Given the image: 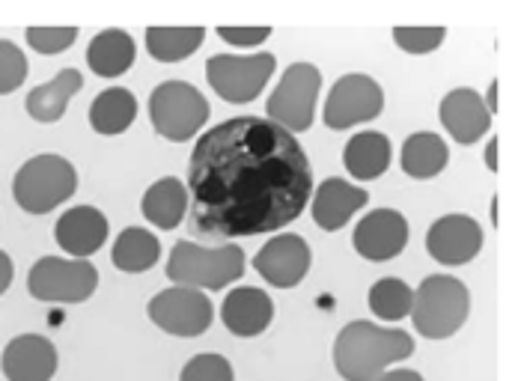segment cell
<instances>
[{"mask_svg": "<svg viewBox=\"0 0 512 381\" xmlns=\"http://www.w3.org/2000/svg\"><path fill=\"white\" fill-rule=\"evenodd\" d=\"M310 158L286 128L262 117H233L209 128L188 161L191 233L242 239L277 233L307 209Z\"/></svg>", "mask_w": 512, "mask_h": 381, "instance_id": "obj_1", "label": "cell"}, {"mask_svg": "<svg viewBox=\"0 0 512 381\" xmlns=\"http://www.w3.org/2000/svg\"><path fill=\"white\" fill-rule=\"evenodd\" d=\"M414 337L376 322H349L334 343V367L346 381H376L396 361L411 358Z\"/></svg>", "mask_w": 512, "mask_h": 381, "instance_id": "obj_2", "label": "cell"}, {"mask_svg": "<svg viewBox=\"0 0 512 381\" xmlns=\"http://www.w3.org/2000/svg\"><path fill=\"white\" fill-rule=\"evenodd\" d=\"M468 313H471L468 286L456 280L453 274H429L414 289L408 316L420 337L447 340L468 322Z\"/></svg>", "mask_w": 512, "mask_h": 381, "instance_id": "obj_3", "label": "cell"}, {"mask_svg": "<svg viewBox=\"0 0 512 381\" xmlns=\"http://www.w3.org/2000/svg\"><path fill=\"white\" fill-rule=\"evenodd\" d=\"M245 274V251L239 245L206 248L191 239L176 242L167 259V280L191 289H227Z\"/></svg>", "mask_w": 512, "mask_h": 381, "instance_id": "obj_4", "label": "cell"}, {"mask_svg": "<svg viewBox=\"0 0 512 381\" xmlns=\"http://www.w3.org/2000/svg\"><path fill=\"white\" fill-rule=\"evenodd\" d=\"M78 191V170L69 158L45 152L24 161L12 179V197L27 215H48Z\"/></svg>", "mask_w": 512, "mask_h": 381, "instance_id": "obj_5", "label": "cell"}, {"mask_svg": "<svg viewBox=\"0 0 512 381\" xmlns=\"http://www.w3.org/2000/svg\"><path fill=\"white\" fill-rule=\"evenodd\" d=\"M99 289V271L90 259L42 256L27 274V292L45 304H84Z\"/></svg>", "mask_w": 512, "mask_h": 381, "instance_id": "obj_6", "label": "cell"}, {"mask_svg": "<svg viewBox=\"0 0 512 381\" xmlns=\"http://www.w3.org/2000/svg\"><path fill=\"white\" fill-rule=\"evenodd\" d=\"M149 120L161 137L185 143L209 123V102L188 81H164L149 96Z\"/></svg>", "mask_w": 512, "mask_h": 381, "instance_id": "obj_7", "label": "cell"}, {"mask_svg": "<svg viewBox=\"0 0 512 381\" xmlns=\"http://www.w3.org/2000/svg\"><path fill=\"white\" fill-rule=\"evenodd\" d=\"M322 90V72L313 63L286 66L277 90L265 102V114L274 126L286 128L289 134L310 131L316 117V99Z\"/></svg>", "mask_w": 512, "mask_h": 381, "instance_id": "obj_8", "label": "cell"}, {"mask_svg": "<svg viewBox=\"0 0 512 381\" xmlns=\"http://www.w3.org/2000/svg\"><path fill=\"white\" fill-rule=\"evenodd\" d=\"M274 54H215L206 60V78L212 90L230 105H248L265 90L268 78L274 75Z\"/></svg>", "mask_w": 512, "mask_h": 381, "instance_id": "obj_9", "label": "cell"}, {"mask_svg": "<svg viewBox=\"0 0 512 381\" xmlns=\"http://www.w3.org/2000/svg\"><path fill=\"white\" fill-rule=\"evenodd\" d=\"M149 319L155 328H161L170 337H203L215 319L212 301L203 289H191V286H173L158 292L149 307H146Z\"/></svg>", "mask_w": 512, "mask_h": 381, "instance_id": "obj_10", "label": "cell"}, {"mask_svg": "<svg viewBox=\"0 0 512 381\" xmlns=\"http://www.w3.org/2000/svg\"><path fill=\"white\" fill-rule=\"evenodd\" d=\"M384 111L382 84L370 75L349 72L343 75L325 102V126L334 131L358 126V123H373Z\"/></svg>", "mask_w": 512, "mask_h": 381, "instance_id": "obj_11", "label": "cell"}, {"mask_svg": "<svg viewBox=\"0 0 512 381\" xmlns=\"http://www.w3.org/2000/svg\"><path fill=\"white\" fill-rule=\"evenodd\" d=\"M254 265L265 283L277 289H292L307 277L313 265V254L301 236L286 233V236H274L271 242H265L262 251L256 254Z\"/></svg>", "mask_w": 512, "mask_h": 381, "instance_id": "obj_12", "label": "cell"}, {"mask_svg": "<svg viewBox=\"0 0 512 381\" xmlns=\"http://www.w3.org/2000/svg\"><path fill=\"white\" fill-rule=\"evenodd\" d=\"M426 251L441 265H465L483 251V227L468 215H444L429 227Z\"/></svg>", "mask_w": 512, "mask_h": 381, "instance_id": "obj_13", "label": "cell"}, {"mask_svg": "<svg viewBox=\"0 0 512 381\" xmlns=\"http://www.w3.org/2000/svg\"><path fill=\"white\" fill-rule=\"evenodd\" d=\"M57 346L39 334H18L6 343L0 370L6 381H51L57 376Z\"/></svg>", "mask_w": 512, "mask_h": 381, "instance_id": "obj_14", "label": "cell"}, {"mask_svg": "<svg viewBox=\"0 0 512 381\" xmlns=\"http://www.w3.org/2000/svg\"><path fill=\"white\" fill-rule=\"evenodd\" d=\"M355 251L370 262H387L405 251L408 245V221L396 209H376L358 221L352 236Z\"/></svg>", "mask_w": 512, "mask_h": 381, "instance_id": "obj_15", "label": "cell"}, {"mask_svg": "<svg viewBox=\"0 0 512 381\" xmlns=\"http://www.w3.org/2000/svg\"><path fill=\"white\" fill-rule=\"evenodd\" d=\"M111 236L108 218L96 206H72L57 218L54 239L72 259H90L102 251Z\"/></svg>", "mask_w": 512, "mask_h": 381, "instance_id": "obj_16", "label": "cell"}, {"mask_svg": "<svg viewBox=\"0 0 512 381\" xmlns=\"http://www.w3.org/2000/svg\"><path fill=\"white\" fill-rule=\"evenodd\" d=\"M438 117H441V126L447 128L453 134V140L462 146H474L492 128V114L486 111L483 96L468 87L450 90L441 99Z\"/></svg>", "mask_w": 512, "mask_h": 381, "instance_id": "obj_17", "label": "cell"}, {"mask_svg": "<svg viewBox=\"0 0 512 381\" xmlns=\"http://www.w3.org/2000/svg\"><path fill=\"white\" fill-rule=\"evenodd\" d=\"M370 203V194L346 179H325L316 194H313V221L319 230L325 233H334V230H343L352 215L358 209H364Z\"/></svg>", "mask_w": 512, "mask_h": 381, "instance_id": "obj_18", "label": "cell"}, {"mask_svg": "<svg viewBox=\"0 0 512 381\" xmlns=\"http://www.w3.org/2000/svg\"><path fill=\"white\" fill-rule=\"evenodd\" d=\"M221 319L230 334L236 337H259L271 319H274V301L265 289L256 286H239L230 289V295L221 304Z\"/></svg>", "mask_w": 512, "mask_h": 381, "instance_id": "obj_19", "label": "cell"}, {"mask_svg": "<svg viewBox=\"0 0 512 381\" xmlns=\"http://www.w3.org/2000/svg\"><path fill=\"white\" fill-rule=\"evenodd\" d=\"M81 87H84V75L78 69H60L51 81L27 93V114L36 123L51 126L66 114L69 102L81 93Z\"/></svg>", "mask_w": 512, "mask_h": 381, "instance_id": "obj_20", "label": "cell"}, {"mask_svg": "<svg viewBox=\"0 0 512 381\" xmlns=\"http://www.w3.org/2000/svg\"><path fill=\"white\" fill-rule=\"evenodd\" d=\"M188 185L176 176H164L152 182L140 200L143 218L158 230H176L188 218Z\"/></svg>", "mask_w": 512, "mask_h": 381, "instance_id": "obj_21", "label": "cell"}, {"mask_svg": "<svg viewBox=\"0 0 512 381\" xmlns=\"http://www.w3.org/2000/svg\"><path fill=\"white\" fill-rule=\"evenodd\" d=\"M137 60V42L128 30L108 27L96 33L87 45V66L99 78H120Z\"/></svg>", "mask_w": 512, "mask_h": 381, "instance_id": "obj_22", "label": "cell"}, {"mask_svg": "<svg viewBox=\"0 0 512 381\" xmlns=\"http://www.w3.org/2000/svg\"><path fill=\"white\" fill-rule=\"evenodd\" d=\"M390 158H393V149H390L387 134H382V131H358L343 149L346 170L361 182L379 179L390 167Z\"/></svg>", "mask_w": 512, "mask_h": 381, "instance_id": "obj_23", "label": "cell"}, {"mask_svg": "<svg viewBox=\"0 0 512 381\" xmlns=\"http://www.w3.org/2000/svg\"><path fill=\"white\" fill-rule=\"evenodd\" d=\"M137 120V99L126 87L102 90L90 105V128L102 137H117Z\"/></svg>", "mask_w": 512, "mask_h": 381, "instance_id": "obj_24", "label": "cell"}, {"mask_svg": "<svg viewBox=\"0 0 512 381\" xmlns=\"http://www.w3.org/2000/svg\"><path fill=\"white\" fill-rule=\"evenodd\" d=\"M450 161L444 137L432 131H414L402 146V170L411 179H435Z\"/></svg>", "mask_w": 512, "mask_h": 381, "instance_id": "obj_25", "label": "cell"}, {"mask_svg": "<svg viewBox=\"0 0 512 381\" xmlns=\"http://www.w3.org/2000/svg\"><path fill=\"white\" fill-rule=\"evenodd\" d=\"M206 39V27H149L146 30V51L158 60V63H179L188 60Z\"/></svg>", "mask_w": 512, "mask_h": 381, "instance_id": "obj_26", "label": "cell"}, {"mask_svg": "<svg viewBox=\"0 0 512 381\" xmlns=\"http://www.w3.org/2000/svg\"><path fill=\"white\" fill-rule=\"evenodd\" d=\"M111 259L126 274H143L152 265H158V259H161V242L149 230H143V227H126L117 236V242H114Z\"/></svg>", "mask_w": 512, "mask_h": 381, "instance_id": "obj_27", "label": "cell"}, {"mask_svg": "<svg viewBox=\"0 0 512 381\" xmlns=\"http://www.w3.org/2000/svg\"><path fill=\"white\" fill-rule=\"evenodd\" d=\"M414 289L399 277H382L370 289V310L384 322H399L411 313Z\"/></svg>", "mask_w": 512, "mask_h": 381, "instance_id": "obj_28", "label": "cell"}, {"mask_svg": "<svg viewBox=\"0 0 512 381\" xmlns=\"http://www.w3.org/2000/svg\"><path fill=\"white\" fill-rule=\"evenodd\" d=\"M444 36H447V30L441 27V24H414V27H408V24H399V27H393V42L405 51V54H432V51H438L441 48V42H444Z\"/></svg>", "mask_w": 512, "mask_h": 381, "instance_id": "obj_29", "label": "cell"}, {"mask_svg": "<svg viewBox=\"0 0 512 381\" xmlns=\"http://www.w3.org/2000/svg\"><path fill=\"white\" fill-rule=\"evenodd\" d=\"M78 27H69V24H57V27H42V24H36V27H27V45L33 48V51H39V54H63L66 48H72L75 45V39H78Z\"/></svg>", "mask_w": 512, "mask_h": 381, "instance_id": "obj_30", "label": "cell"}, {"mask_svg": "<svg viewBox=\"0 0 512 381\" xmlns=\"http://www.w3.org/2000/svg\"><path fill=\"white\" fill-rule=\"evenodd\" d=\"M27 72H30V63H27L24 51L15 42L0 39V96L15 93L24 84Z\"/></svg>", "mask_w": 512, "mask_h": 381, "instance_id": "obj_31", "label": "cell"}, {"mask_svg": "<svg viewBox=\"0 0 512 381\" xmlns=\"http://www.w3.org/2000/svg\"><path fill=\"white\" fill-rule=\"evenodd\" d=\"M179 381H233V367L224 355L203 352L182 367Z\"/></svg>", "mask_w": 512, "mask_h": 381, "instance_id": "obj_32", "label": "cell"}, {"mask_svg": "<svg viewBox=\"0 0 512 381\" xmlns=\"http://www.w3.org/2000/svg\"><path fill=\"white\" fill-rule=\"evenodd\" d=\"M218 36L227 42V45H239V48H256L262 45L268 36H271V27H218Z\"/></svg>", "mask_w": 512, "mask_h": 381, "instance_id": "obj_33", "label": "cell"}, {"mask_svg": "<svg viewBox=\"0 0 512 381\" xmlns=\"http://www.w3.org/2000/svg\"><path fill=\"white\" fill-rule=\"evenodd\" d=\"M12 277H15V265L6 251H0V295L12 286Z\"/></svg>", "mask_w": 512, "mask_h": 381, "instance_id": "obj_34", "label": "cell"}, {"mask_svg": "<svg viewBox=\"0 0 512 381\" xmlns=\"http://www.w3.org/2000/svg\"><path fill=\"white\" fill-rule=\"evenodd\" d=\"M376 381H423L417 370H384Z\"/></svg>", "mask_w": 512, "mask_h": 381, "instance_id": "obj_35", "label": "cell"}, {"mask_svg": "<svg viewBox=\"0 0 512 381\" xmlns=\"http://www.w3.org/2000/svg\"><path fill=\"white\" fill-rule=\"evenodd\" d=\"M498 146H501L498 137H492L489 146H486V167H489L492 173H498Z\"/></svg>", "mask_w": 512, "mask_h": 381, "instance_id": "obj_36", "label": "cell"}, {"mask_svg": "<svg viewBox=\"0 0 512 381\" xmlns=\"http://www.w3.org/2000/svg\"><path fill=\"white\" fill-rule=\"evenodd\" d=\"M483 105H486V111H489L492 117L498 114V81H492V84H489V93H486Z\"/></svg>", "mask_w": 512, "mask_h": 381, "instance_id": "obj_37", "label": "cell"}]
</instances>
